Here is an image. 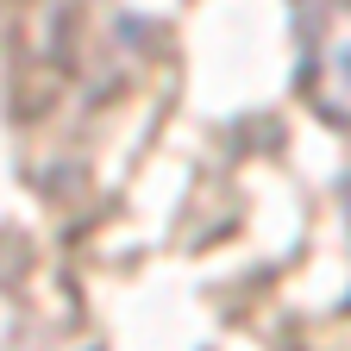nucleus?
Here are the masks:
<instances>
[{
  "mask_svg": "<svg viewBox=\"0 0 351 351\" xmlns=\"http://www.w3.org/2000/svg\"><path fill=\"white\" fill-rule=\"evenodd\" d=\"M301 88L320 119L351 125V0H326L307 19V57H301Z\"/></svg>",
  "mask_w": 351,
  "mask_h": 351,
  "instance_id": "f257e3e1",
  "label": "nucleus"
},
{
  "mask_svg": "<svg viewBox=\"0 0 351 351\" xmlns=\"http://www.w3.org/2000/svg\"><path fill=\"white\" fill-rule=\"evenodd\" d=\"M345 207H351V182H345Z\"/></svg>",
  "mask_w": 351,
  "mask_h": 351,
  "instance_id": "f03ea898",
  "label": "nucleus"
}]
</instances>
